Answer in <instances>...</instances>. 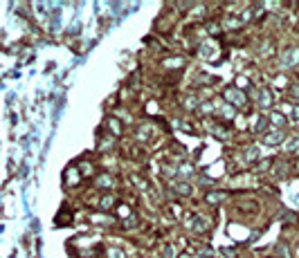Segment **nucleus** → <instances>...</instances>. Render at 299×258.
I'll use <instances>...</instances> for the list:
<instances>
[{"label": "nucleus", "instance_id": "obj_1", "mask_svg": "<svg viewBox=\"0 0 299 258\" xmlns=\"http://www.w3.org/2000/svg\"><path fill=\"white\" fill-rule=\"evenodd\" d=\"M279 65L281 68H295V65H299V47H286L279 54Z\"/></svg>", "mask_w": 299, "mask_h": 258}, {"label": "nucleus", "instance_id": "obj_2", "mask_svg": "<svg viewBox=\"0 0 299 258\" xmlns=\"http://www.w3.org/2000/svg\"><path fill=\"white\" fill-rule=\"evenodd\" d=\"M225 99L232 101V103H234V108H245L247 106L245 94L241 92V90H236V88H227V90H225Z\"/></svg>", "mask_w": 299, "mask_h": 258}, {"label": "nucleus", "instance_id": "obj_3", "mask_svg": "<svg viewBox=\"0 0 299 258\" xmlns=\"http://www.w3.org/2000/svg\"><path fill=\"white\" fill-rule=\"evenodd\" d=\"M187 227L191 229V231H196V234H203L207 227H209V223H207L205 218L203 216H198V213H194V216L189 218V223H187Z\"/></svg>", "mask_w": 299, "mask_h": 258}, {"label": "nucleus", "instance_id": "obj_4", "mask_svg": "<svg viewBox=\"0 0 299 258\" xmlns=\"http://www.w3.org/2000/svg\"><path fill=\"white\" fill-rule=\"evenodd\" d=\"M283 141V133L281 130H275V133H270V135H263V144L265 146H277V144H281Z\"/></svg>", "mask_w": 299, "mask_h": 258}, {"label": "nucleus", "instance_id": "obj_5", "mask_svg": "<svg viewBox=\"0 0 299 258\" xmlns=\"http://www.w3.org/2000/svg\"><path fill=\"white\" fill-rule=\"evenodd\" d=\"M268 121H272V126H275L277 130H281L283 126H286V117H283L281 112H272V115H270V119Z\"/></svg>", "mask_w": 299, "mask_h": 258}, {"label": "nucleus", "instance_id": "obj_6", "mask_svg": "<svg viewBox=\"0 0 299 258\" xmlns=\"http://www.w3.org/2000/svg\"><path fill=\"white\" fill-rule=\"evenodd\" d=\"M259 103H261V108H270V106H272V97H270V92L265 88L259 92Z\"/></svg>", "mask_w": 299, "mask_h": 258}, {"label": "nucleus", "instance_id": "obj_7", "mask_svg": "<svg viewBox=\"0 0 299 258\" xmlns=\"http://www.w3.org/2000/svg\"><path fill=\"white\" fill-rule=\"evenodd\" d=\"M173 191H176V193H182V195H189V193H191V184L176 182V184H173Z\"/></svg>", "mask_w": 299, "mask_h": 258}, {"label": "nucleus", "instance_id": "obj_8", "mask_svg": "<svg viewBox=\"0 0 299 258\" xmlns=\"http://www.w3.org/2000/svg\"><path fill=\"white\" fill-rule=\"evenodd\" d=\"M283 148H286L288 153L297 151V148H299V135H293V137H290V139H288V144H283Z\"/></svg>", "mask_w": 299, "mask_h": 258}, {"label": "nucleus", "instance_id": "obj_9", "mask_svg": "<svg viewBox=\"0 0 299 258\" xmlns=\"http://www.w3.org/2000/svg\"><path fill=\"white\" fill-rule=\"evenodd\" d=\"M243 157H247V162H254V159L259 157V151L254 146H250V148H245V153H243Z\"/></svg>", "mask_w": 299, "mask_h": 258}, {"label": "nucleus", "instance_id": "obj_10", "mask_svg": "<svg viewBox=\"0 0 299 258\" xmlns=\"http://www.w3.org/2000/svg\"><path fill=\"white\" fill-rule=\"evenodd\" d=\"M223 198H225V193H221V191H216V193H207V202H211V205H218Z\"/></svg>", "mask_w": 299, "mask_h": 258}, {"label": "nucleus", "instance_id": "obj_11", "mask_svg": "<svg viewBox=\"0 0 299 258\" xmlns=\"http://www.w3.org/2000/svg\"><path fill=\"white\" fill-rule=\"evenodd\" d=\"M97 184H99V187H112V184H115V180H111V175H99Z\"/></svg>", "mask_w": 299, "mask_h": 258}, {"label": "nucleus", "instance_id": "obj_12", "mask_svg": "<svg viewBox=\"0 0 299 258\" xmlns=\"http://www.w3.org/2000/svg\"><path fill=\"white\" fill-rule=\"evenodd\" d=\"M265 128H268V119H265V117H259L254 130H257V133H261V130H265Z\"/></svg>", "mask_w": 299, "mask_h": 258}, {"label": "nucleus", "instance_id": "obj_13", "mask_svg": "<svg viewBox=\"0 0 299 258\" xmlns=\"http://www.w3.org/2000/svg\"><path fill=\"white\" fill-rule=\"evenodd\" d=\"M111 128L112 133H122V123H117V119H111Z\"/></svg>", "mask_w": 299, "mask_h": 258}, {"label": "nucleus", "instance_id": "obj_14", "mask_svg": "<svg viewBox=\"0 0 299 258\" xmlns=\"http://www.w3.org/2000/svg\"><path fill=\"white\" fill-rule=\"evenodd\" d=\"M290 97H293V99H299V83L290 86Z\"/></svg>", "mask_w": 299, "mask_h": 258}, {"label": "nucleus", "instance_id": "obj_15", "mask_svg": "<svg viewBox=\"0 0 299 258\" xmlns=\"http://www.w3.org/2000/svg\"><path fill=\"white\" fill-rule=\"evenodd\" d=\"M111 205H112V198H111V195H106V198L101 200V209H108Z\"/></svg>", "mask_w": 299, "mask_h": 258}, {"label": "nucleus", "instance_id": "obj_16", "mask_svg": "<svg viewBox=\"0 0 299 258\" xmlns=\"http://www.w3.org/2000/svg\"><path fill=\"white\" fill-rule=\"evenodd\" d=\"M108 256L111 258H124V254L119 249H108Z\"/></svg>", "mask_w": 299, "mask_h": 258}, {"label": "nucleus", "instance_id": "obj_17", "mask_svg": "<svg viewBox=\"0 0 299 258\" xmlns=\"http://www.w3.org/2000/svg\"><path fill=\"white\" fill-rule=\"evenodd\" d=\"M165 258H176V249H173V247H167V249H165Z\"/></svg>", "mask_w": 299, "mask_h": 258}, {"label": "nucleus", "instance_id": "obj_18", "mask_svg": "<svg viewBox=\"0 0 299 258\" xmlns=\"http://www.w3.org/2000/svg\"><path fill=\"white\" fill-rule=\"evenodd\" d=\"M277 249H279V252H277V254H279V256H281V258H288V252H286V245H279V247H277Z\"/></svg>", "mask_w": 299, "mask_h": 258}, {"label": "nucleus", "instance_id": "obj_19", "mask_svg": "<svg viewBox=\"0 0 299 258\" xmlns=\"http://www.w3.org/2000/svg\"><path fill=\"white\" fill-rule=\"evenodd\" d=\"M180 258H189V256H187V254H185V256H180Z\"/></svg>", "mask_w": 299, "mask_h": 258}, {"label": "nucleus", "instance_id": "obj_20", "mask_svg": "<svg viewBox=\"0 0 299 258\" xmlns=\"http://www.w3.org/2000/svg\"><path fill=\"white\" fill-rule=\"evenodd\" d=\"M297 256H299V245H297Z\"/></svg>", "mask_w": 299, "mask_h": 258}]
</instances>
